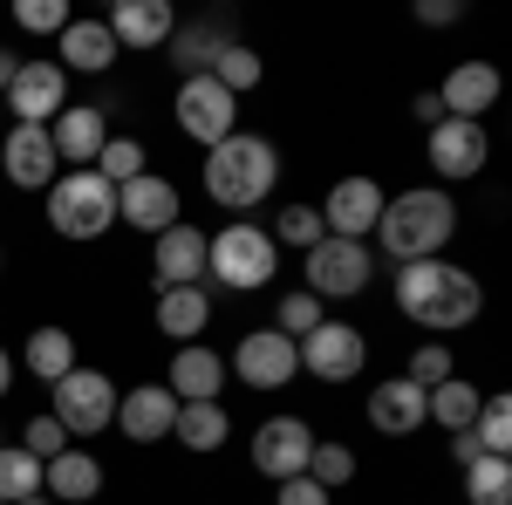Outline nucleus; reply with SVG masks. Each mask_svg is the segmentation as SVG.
Segmentation results:
<instances>
[{
    "label": "nucleus",
    "mask_w": 512,
    "mask_h": 505,
    "mask_svg": "<svg viewBox=\"0 0 512 505\" xmlns=\"http://www.w3.org/2000/svg\"><path fill=\"white\" fill-rule=\"evenodd\" d=\"M396 308H403V321H417V328L451 335V328H472L478 314H485V287L458 260H410V267L396 273Z\"/></svg>",
    "instance_id": "f257e3e1"
},
{
    "label": "nucleus",
    "mask_w": 512,
    "mask_h": 505,
    "mask_svg": "<svg viewBox=\"0 0 512 505\" xmlns=\"http://www.w3.org/2000/svg\"><path fill=\"white\" fill-rule=\"evenodd\" d=\"M376 239L396 267L410 260H444V246L458 239V205L444 185H410V192L383 198V219H376Z\"/></svg>",
    "instance_id": "f03ea898"
},
{
    "label": "nucleus",
    "mask_w": 512,
    "mask_h": 505,
    "mask_svg": "<svg viewBox=\"0 0 512 505\" xmlns=\"http://www.w3.org/2000/svg\"><path fill=\"white\" fill-rule=\"evenodd\" d=\"M274 185H280V151L267 144V137H253V130H233L226 144L205 151V198L226 205V212L267 205Z\"/></svg>",
    "instance_id": "7ed1b4c3"
},
{
    "label": "nucleus",
    "mask_w": 512,
    "mask_h": 505,
    "mask_svg": "<svg viewBox=\"0 0 512 505\" xmlns=\"http://www.w3.org/2000/svg\"><path fill=\"white\" fill-rule=\"evenodd\" d=\"M205 273H212L219 287H233V294H260L280 273V246L267 239V226L233 219V226L205 233Z\"/></svg>",
    "instance_id": "20e7f679"
},
{
    "label": "nucleus",
    "mask_w": 512,
    "mask_h": 505,
    "mask_svg": "<svg viewBox=\"0 0 512 505\" xmlns=\"http://www.w3.org/2000/svg\"><path fill=\"white\" fill-rule=\"evenodd\" d=\"M48 226L62 239H103L117 226V185H103L96 171H62L55 185H48Z\"/></svg>",
    "instance_id": "39448f33"
},
{
    "label": "nucleus",
    "mask_w": 512,
    "mask_h": 505,
    "mask_svg": "<svg viewBox=\"0 0 512 505\" xmlns=\"http://www.w3.org/2000/svg\"><path fill=\"white\" fill-rule=\"evenodd\" d=\"M48 417L69 430V437H103V430L117 424V383L103 376V369H69L62 383H48Z\"/></svg>",
    "instance_id": "423d86ee"
},
{
    "label": "nucleus",
    "mask_w": 512,
    "mask_h": 505,
    "mask_svg": "<svg viewBox=\"0 0 512 505\" xmlns=\"http://www.w3.org/2000/svg\"><path fill=\"white\" fill-rule=\"evenodd\" d=\"M294 355H301V369H308L315 383H355L362 362H369V335H362L355 321H321V328H308V335L294 342Z\"/></svg>",
    "instance_id": "0eeeda50"
},
{
    "label": "nucleus",
    "mask_w": 512,
    "mask_h": 505,
    "mask_svg": "<svg viewBox=\"0 0 512 505\" xmlns=\"http://www.w3.org/2000/svg\"><path fill=\"white\" fill-rule=\"evenodd\" d=\"M171 117H178V130L192 137V144H226L239 130V96H226L212 76H192V82H178V96H171Z\"/></svg>",
    "instance_id": "6e6552de"
},
{
    "label": "nucleus",
    "mask_w": 512,
    "mask_h": 505,
    "mask_svg": "<svg viewBox=\"0 0 512 505\" xmlns=\"http://www.w3.org/2000/svg\"><path fill=\"white\" fill-rule=\"evenodd\" d=\"M369 239H321L315 253H308V294L315 301H355L362 287H369Z\"/></svg>",
    "instance_id": "1a4fd4ad"
},
{
    "label": "nucleus",
    "mask_w": 512,
    "mask_h": 505,
    "mask_svg": "<svg viewBox=\"0 0 512 505\" xmlns=\"http://www.w3.org/2000/svg\"><path fill=\"white\" fill-rule=\"evenodd\" d=\"M226 376H239L246 389H287L301 376V355H294V342L280 328H246L233 362H226Z\"/></svg>",
    "instance_id": "9d476101"
},
{
    "label": "nucleus",
    "mask_w": 512,
    "mask_h": 505,
    "mask_svg": "<svg viewBox=\"0 0 512 505\" xmlns=\"http://www.w3.org/2000/svg\"><path fill=\"white\" fill-rule=\"evenodd\" d=\"M321 437L308 430V417H267V424L253 430V471L260 478H301L308 471V451H315Z\"/></svg>",
    "instance_id": "9b49d317"
},
{
    "label": "nucleus",
    "mask_w": 512,
    "mask_h": 505,
    "mask_svg": "<svg viewBox=\"0 0 512 505\" xmlns=\"http://www.w3.org/2000/svg\"><path fill=\"white\" fill-rule=\"evenodd\" d=\"M383 185L376 178H335V192L321 198V226H328V239H369L376 233V219H383Z\"/></svg>",
    "instance_id": "f8f14e48"
},
{
    "label": "nucleus",
    "mask_w": 512,
    "mask_h": 505,
    "mask_svg": "<svg viewBox=\"0 0 512 505\" xmlns=\"http://www.w3.org/2000/svg\"><path fill=\"white\" fill-rule=\"evenodd\" d=\"M178 212H185V198H178V185L158 178V171H144V178L117 185V226H137V233L158 239V233L178 226Z\"/></svg>",
    "instance_id": "ddd939ff"
},
{
    "label": "nucleus",
    "mask_w": 512,
    "mask_h": 505,
    "mask_svg": "<svg viewBox=\"0 0 512 505\" xmlns=\"http://www.w3.org/2000/svg\"><path fill=\"white\" fill-rule=\"evenodd\" d=\"M0 171H7V185H21V192H48V185L62 178V157H55V144H48L41 123H14L7 144H0Z\"/></svg>",
    "instance_id": "4468645a"
},
{
    "label": "nucleus",
    "mask_w": 512,
    "mask_h": 505,
    "mask_svg": "<svg viewBox=\"0 0 512 505\" xmlns=\"http://www.w3.org/2000/svg\"><path fill=\"white\" fill-rule=\"evenodd\" d=\"M7 110H14V123H48L69 110V76H62V62H21V76H14V89H7Z\"/></svg>",
    "instance_id": "2eb2a0df"
},
{
    "label": "nucleus",
    "mask_w": 512,
    "mask_h": 505,
    "mask_svg": "<svg viewBox=\"0 0 512 505\" xmlns=\"http://www.w3.org/2000/svg\"><path fill=\"white\" fill-rule=\"evenodd\" d=\"M431 171L437 178H451V185H465V178H478L485 171V157H492V137H485V123H458V117H444L431 130Z\"/></svg>",
    "instance_id": "dca6fc26"
},
{
    "label": "nucleus",
    "mask_w": 512,
    "mask_h": 505,
    "mask_svg": "<svg viewBox=\"0 0 512 505\" xmlns=\"http://www.w3.org/2000/svg\"><path fill=\"white\" fill-rule=\"evenodd\" d=\"M431 389H417L410 376H390V383L369 389V403H362V417L369 430H383V437H417V430L431 424V403H424Z\"/></svg>",
    "instance_id": "f3484780"
},
{
    "label": "nucleus",
    "mask_w": 512,
    "mask_h": 505,
    "mask_svg": "<svg viewBox=\"0 0 512 505\" xmlns=\"http://www.w3.org/2000/svg\"><path fill=\"white\" fill-rule=\"evenodd\" d=\"M499 69L492 62H458L451 76L437 82V103H444V117H458V123H485V110L499 103Z\"/></svg>",
    "instance_id": "a211bd4d"
},
{
    "label": "nucleus",
    "mask_w": 512,
    "mask_h": 505,
    "mask_svg": "<svg viewBox=\"0 0 512 505\" xmlns=\"http://www.w3.org/2000/svg\"><path fill=\"white\" fill-rule=\"evenodd\" d=\"M103 28L117 35V48H164L178 35V7L171 0H117L103 14Z\"/></svg>",
    "instance_id": "6ab92c4d"
},
{
    "label": "nucleus",
    "mask_w": 512,
    "mask_h": 505,
    "mask_svg": "<svg viewBox=\"0 0 512 505\" xmlns=\"http://www.w3.org/2000/svg\"><path fill=\"white\" fill-rule=\"evenodd\" d=\"M151 273L158 287H205V233L198 226H171V233L151 239Z\"/></svg>",
    "instance_id": "aec40b11"
},
{
    "label": "nucleus",
    "mask_w": 512,
    "mask_h": 505,
    "mask_svg": "<svg viewBox=\"0 0 512 505\" xmlns=\"http://www.w3.org/2000/svg\"><path fill=\"white\" fill-rule=\"evenodd\" d=\"M171 424H178V396L164 383H137L130 396H117V430L130 444H158L171 437Z\"/></svg>",
    "instance_id": "412c9836"
},
{
    "label": "nucleus",
    "mask_w": 512,
    "mask_h": 505,
    "mask_svg": "<svg viewBox=\"0 0 512 505\" xmlns=\"http://www.w3.org/2000/svg\"><path fill=\"white\" fill-rule=\"evenodd\" d=\"M164 389H171L178 403H219V389H226V355L205 349V342H185V349L171 355Z\"/></svg>",
    "instance_id": "4be33fe9"
},
{
    "label": "nucleus",
    "mask_w": 512,
    "mask_h": 505,
    "mask_svg": "<svg viewBox=\"0 0 512 505\" xmlns=\"http://www.w3.org/2000/svg\"><path fill=\"white\" fill-rule=\"evenodd\" d=\"M48 144H55V157H62L69 171H89L96 151L110 144V117H103V110H62V117L48 123Z\"/></svg>",
    "instance_id": "5701e85b"
},
{
    "label": "nucleus",
    "mask_w": 512,
    "mask_h": 505,
    "mask_svg": "<svg viewBox=\"0 0 512 505\" xmlns=\"http://www.w3.org/2000/svg\"><path fill=\"white\" fill-rule=\"evenodd\" d=\"M62 76H69V69H76V76H110V69H117V35H110V28H103V21H69V28H62Z\"/></svg>",
    "instance_id": "b1692460"
},
{
    "label": "nucleus",
    "mask_w": 512,
    "mask_h": 505,
    "mask_svg": "<svg viewBox=\"0 0 512 505\" xmlns=\"http://www.w3.org/2000/svg\"><path fill=\"white\" fill-rule=\"evenodd\" d=\"M41 492H48V499H62V505H89L96 492H103V465H96L82 444H69L62 458H48V465H41Z\"/></svg>",
    "instance_id": "393cba45"
},
{
    "label": "nucleus",
    "mask_w": 512,
    "mask_h": 505,
    "mask_svg": "<svg viewBox=\"0 0 512 505\" xmlns=\"http://www.w3.org/2000/svg\"><path fill=\"white\" fill-rule=\"evenodd\" d=\"M158 328L185 349V342H205L212 328V294L205 287H158Z\"/></svg>",
    "instance_id": "a878e982"
},
{
    "label": "nucleus",
    "mask_w": 512,
    "mask_h": 505,
    "mask_svg": "<svg viewBox=\"0 0 512 505\" xmlns=\"http://www.w3.org/2000/svg\"><path fill=\"white\" fill-rule=\"evenodd\" d=\"M226 28L219 21H192V28H178V35L164 41L171 48V69H178V82H192V76H212V62H219V48H226Z\"/></svg>",
    "instance_id": "bb28decb"
},
{
    "label": "nucleus",
    "mask_w": 512,
    "mask_h": 505,
    "mask_svg": "<svg viewBox=\"0 0 512 505\" xmlns=\"http://www.w3.org/2000/svg\"><path fill=\"white\" fill-rule=\"evenodd\" d=\"M171 437L185 444V451H226V437H233V417H226V403H178V424Z\"/></svg>",
    "instance_id": "cd10ccee"
},
{
    "label": "nucleus",
    "mask_w": 512,
    "mask_h": 505,
    "mask_svg": "<svg viewBox=\"0 0 512 505\" xmlns=\"http://www.w3.org/2000/svg\"><path fill=\"white\" fill-rule=\"evenodd\" d=\"M424 403H431V424L458 437V430H472V424H478V403H485V389L465 383V376H451V383H437Z\"/></svg>",
    "instance_id": "c85d7f7f"
},
{
    "label": "nucleus",
    "mask_w": 512,
    "mask_h": 505,
    "mask_svg": "<svg viewBox=\"0 0 512 505\" xmlns=\"http://www.w3.org/2000/svg\"><path fill=\"white\" fill-rule=\"evenodd\" d=\"M21 362L35 369V383H62V376L76 369V335H69V328H35L28 349H21Z\"/></svg>",
    "instance_id": "c756f323"
},
{
    "label": "nucleus",
    "mask_w": 512,
    "mask_h": 505,
    "mask_svg": "<svg viewBox=\"0 0 512 505\" xmlns=\"http://www.w3.org/2000/svg\"><path fill=\"white\" fill-rule=\"evenodd\" d=\"M212 82H219L226 96H246V89H260V82H267V62H260L246 41H226V48H219V62H212Z\"/></svg>",
    "instance_id": "7c9ffc66"
},
{
    "label": "nucleus",
    "mask_w": 512,
    "mask_h": 505,
    "mask_svg": "<svg viewBox=\"0 0 512 505\" xmlns=\"http://www.w3.org/2000/svg\"><path fill=\"white\" fill-rule=\"evenodd\" d=\"M41 492V458L21 444H0V505H21Z\"/></svg>",
    "instance_id": "2f4dec72"
},
{
    "label": "nucleus",
    "mask_w": 512,
    "mask_h": 505,
    "mask_svg": "<svg viewBox=\"0 0 512 505\" xmlns=\"http://www.w3.org/2000/svg\"><path fill=\"white\" fill-rule=\"evenodd\" d=\"M267 239H274V246H301V253H315L321 239H328V226H321L315 205H280L274 226H267Z\"/></svg>",
    "instance_id": "473e14b6"
},
{
    "label": "nucleus",
    "mask_w": 512,
    "mask_h": 505,
    "mask_svg": "<svg viewBox=\"0 0 512 505\" xmlns=\"http://www.w3.org/2000/svg\"><path fill=\"white\" fill-rule=\"evenodd\" d=\"M465 499L472 505H512V458H472L465 465Z\"/></svg>",
    "instance_id": "72a5a7b5"
},
{
    "label": "nucleus",
    "mask_w": 512,
    "mask_h": 505,
    "mask_svg": "<svg viewBox=\"0 0 512 505\" xmlns=\"http://www.w3.org/2000/svg\"><path fill=\"white\" fill-rule=\"evenodd\" d=\"M144 164H151V157H144V144H137V137H110V144L96 151V164H89V171H96L103 185H130V178H144Z\"/></svg>",
    "instance_id": "f704fd0d"
},
{
    "label": "nucleus",
    "mask_w": 512,
    "mask_h": 505,
    "mask_svg": "<svg viewBox=\"0 0 512 505\" xmlns=\"http://www.w3.org/2000/svg\"><path fill=\"white\" fill-rule=\"evenodd\" d=\"M472 437H478L485 458H512V403H506V396H485V403H478Z\"/></svg>",
    "instance_id": "c9c22d12"
},
{
    "label": "nucleus",
    "mask_w": 512,
    "mask_h": 505,
    "mask_svg": "<svg viewBox=\"0 0 512 505\" xmlns=\"http://www.w3.org/2000/svg\"><path fill=\"white\" fill-rule=\"evenodd\" d=\"M328 314H321V301L308 294V287H294V294H280V308H274V328L287 335V342H301L308 328H321Z\"/></svg>",
    "instance_id": "e433bc0d"
},
{
    "label": "nucleus",
    "mask_w": 512,
    "mask_h": 505,
    "mask_svg": "<svg viewBox=\"0 0 512 505\" xmlns=\"http://www.w3.org/2000/svg\"><path fill=\"white\" fill-rule=\"evenodd\" d=\"M308 478H315L321 492H342L355 478V451L349 444H315V451H308Z\"/></svg>",
    "instance_id": "4c0bfd02"
},
{
    "label": "nucleus",
    "mask_w": 512,
    "mask_h": 505,
    "mask_svg": "<svg viewBox=\"0 0 512 505\" xmlns=\"http://www.w3.org/2000/svg\"><path fill=\"white\" fill-rule=\"evenodd\" d=\"M403 376H410L417 389H437V383H451V376H458V362H451V349H444V342H417Z\"/></svg>",
    "instance_id": "58836bf2"
},
{
    "label": "nucleus",
    "mask_w": 512,
    "mask_h": 505,
    "mask_svg": "<svg viewBox=\"0 0 512 505\" xmlns=\"http://www.w3.org/2000/svg\"><path fill=\"white\" fill-rule=\"evenodd\" d=\"M76 14L62 7V0H14V28H28V35H62Z\"/></svg>",
    "instance_id": "ea45409f"
},
{
    "label": "nucleus",
    "mask_w": 512,
    "mask_h": 505,
    "mask_svg": "<svg viewBox=\"0 0 512 505\" xmlns=\"http://www.w3.org/2000/svg\"><path fill=\"white\" fill-rule=\"evenodd\" d=\"M21 451H35L41 465H48V458H62V451H69V430L55 424V417H28V430H21Z\"/></svg>",
    "instance_id": "a19ab883"
},
{
    "label": "nucleus",
    "mask_w": 512,
    "mask_h": 505,
    "mask_svg": "<svg viewBox=\"0 0 512 505\" xmlns=\"http://www.w3.org/2000/svg\"><path fill=\"white\" fill-rule=\"evenodd\" d=\"M274 505H335V492H321L315 478H308V471H301V478H280Z\"/></svg>",
    "instance_id": "79ce46f5"
},
{
    "label": "nucleus",
    "mask_w": 512,
    "mask_h": 505,
    "mask_svg": "<svg viewBox=\"0 0 512 505\" xmlns=\"http://www.w3.org/2000/svg\"><path fill=\"white\" fill-rule=\"evenodd\" d=\"M458 14H465L458 0H417V28H451Z\"/></svg>",
    "instance_id": "37998d69"
},
{
    "label": "nucleus",
    "mask_w": 512,
    "mask_h": 505,
    "mask_svg": "<svg viewBox=\"0 0 512 505\" xmlns=\"http://www.w3.org/2000/svg\"><path fill=\"white\" fill-rule=\"evenodd\" d=\"M410 117L424 123V130H437V123H444V103H437V89H431V96H410Z\"/></svg>",
    "instance_id": "c03bdc74"
},
{
    "label": "nucleus",
    "mask_w": 512,
    "mask_h": 505,
    "mask_svg": "<svg viewBox=\"0 0 512 505\" xmlns=\"http://www.w3.org/2000/svg\"><path fill=\"white\" fill-rule=\"evenodd\" d=\"M451 458H458V471L472 465V458H485V451H478V437H472V430H458V437H451Z\"/></svg>",
    "instance_id": "a18cd8bd"
},
{
    "label": "nucleus",
    "mask_w": 512,
    "mask_h": 505,
    "mask_svg": "<svg viewBox=\"0 0 512 505\" xmlns=\"http://www.w3.org/2000/svg\"><path fill=\"white\" fill-rule=\"evenodd\" d=\"M14 76H21V55H14V48H0V96L14 89Z\"/></svg>",
    "instance_id": "49530a36"
},
{
    "label": "nucleus",
    "mask_w": 512,
    "mask_h": 505,
    "mask_svg": "<svg viewBox=\"0 0 512 505\" xmlns=\"http://www.w3.org/2000/svg\"><path fill=\"white\" fill-rule=\"evenodd\" d=\"M7 389H14V355L0 349V396H7Z\"/></svg>",
    "instance_id": "de8ad7c7"
},
{
    "label": "nucleus",
    "mask_w": 512,
    "mask_h": 505,
    "mask_svg": "<svg viewBox=\"0 0 512 505\" xmlns=\"http://www.w3.org/2000/svg\"><path fill=\"white\" fill-rule=\"evenodd\" d=\"M21 505H55V499H48V492H35V499H21Z\"/></svg>",
    "instance_id": "09e8293b"
},
{
    "label": "nucleus",
    "mask_w": 512,
    "mask_h": 505,
    "mask_svg": "<svg viewBox=\"0 0 512 505\" xmlns=\"http://www.w3.org/2000/svg\"><path fill=\"white\" fill-rule=\"evenodd\" d=\"M0 273H7V246H0Z\"/></svg>",
    "instance_id": "8fccbe9b"
}]
</instances>
